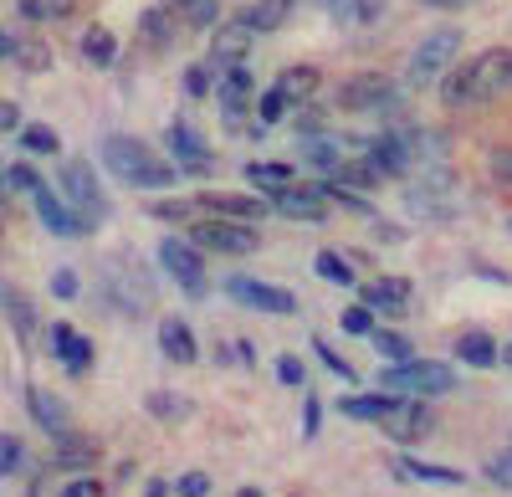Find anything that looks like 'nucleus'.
<instances>
[{
    "instance_id": "48",
    "label": "nucleus",
    "mask_w": 512,
    "mask_h": 497,
    "mask_svg": "<svg viewBox=\"0 0 512 497\" xmlns=\"http://www.w3.org/2000/svg\"><path fill=\"white\" fill-rule=\"evenodd\" d=\"M41 180H36V170H26V164H11V170H6V190H36Z\"/></svg>"
},
{
    "instance_id": "8",
    "label": "nucleus",
    "mask_w": 512,
    "mask_h": 497,
    "mask_svg": "<svg viewBox=\"0 0 512 497\" xmlns=\"http://www.w3.org/2000/svg\"><path fill=\"white\" fill-rule=\"evenodd\" d=\"M405 205H410V216H420V221H451L456 216L451 175L446 170H420V185L405 190Z\"/></svg>"
},
{
    "instance_id": "37",
    "label": "nucleus",
    "mask_w": 512,
    "mask_h": 497,
    "mask_svg": "<svg viewBox=\"0 0 512 497\" xmlns=\"http://www.w3.org/2000/svg\"><path fill=\"white\" fill-rule=\"evenodd\" d=\"M144 405H149V416H159V421H185V416H190V400H185V395H164V390H154Z\"/></svg>"
},
{
    "instance_id": "16",
    "label": "nucleus",
    "mask_w": 512,
    "mask_h": 497,
    "mask_svg": "<svg viewBox=\"0 0 512 497\" xmlns=\"http://www.w3.org/2000/svg\"><path fill=\"white\" fill-rule=\"evenodd\" d=\"M431 410H425L420 400H395L390 405V416L379 421V431L390 436V441H420V436H431Z\"/></svg>"
},
{
    "instance_id": "21",
    "label": "nucleus",
    "mask_w": 512,
    "mask_h": 497,
    "mask_svg": "<svg viewBox=\"0 0 512 497\" xmlns=\"http://www.w3.org/2000/svg\"><path fill=\"white\" fill-rule=\"evenodd\" d=\"M26 405H31V421L47 431L52 441L72 431V416H67V405H62L57 395H47V390H26Z\"/></svg>"
},
{
    "instance_id": "20",
    "label": "nucleus",
    "mask_w": 512,
    "mask_h": 497,
    "mask_svg": "<svg viewBox=\"0 0 512 497\" xmlns=\"http://www.w3.org/2000/svg\"><path fill=\"white\" fill-rule=\"evenodd\" d=\"M364 308L400 318V313L410 308V282H405V277H379V282H369V287H364Z\"/></svg>"
},
{
    "instance_id": "55",
    "label": "nucleus",
    "mask_w": 512,
    "mask_h": 497,
    "mask_svg": "<svg viewBox=\"0 0 512 497\" xmlns=\"http://www.w3.org/2000/svg\"><path fill=\"white\" fill-rule=\"evenodd\" d=\"M144 497H169V482H149V487H144Z\"/></svg>"
},
{
    "instance_id": "38",
    "label": "nucleus",
    "mask_w": 512,
    "mask_h": 497,
    "mask_svg": "<svg viewBox=\"0 0 512 497\" xmlns=\"http://www.w3.org/2000/svg\"><path fill=\"white\" fill-rule=\"evenodd\" d=\"M251 108H256V123H262V129H272V123H282V118L292 113V103H287V98H282L277 88H267V93L256 98Z\"/></svg>"
},
{
    "instance_id": "42",
    "label": "nucleus",
    "mask_w": 512,
    "mask_h": 497,
    "mask_svg": "<svg viewBox=\"0 0 512 497\" xmlns=\"http://www.w3.org/2000/svg\"><path fill=\"white\" fill-rule=\"evenodd\" d=\"M11 57H16L26 72H41V67H47V47H41V41H11Z\"/></svg>"
},
{
    "instance_id": "33",
    "label": "nucleus",
    "mask_w": 512,
    "mask_h": 497,
    "mask_svg": "<svg viewBox=\"0 0 512 497\" xmlns=\"http://www.w3.org/2000/svg\"><path fill=\"white\" fill-rule=\"evenodd\" d=\"M82 57H88L93 67H113V62H118V41H113V31H108V26H93L88 36H82Z\"/></svg>"
},
{
    "instance_id": "50",
    "label": "nucleus",
    "mask_w": 512,
    "mask_h": 497,
    "mask_svg": "<svg viewBox=\"0 0 512 497\" xmlns=\"http://www.w3.org/2000/svg\"><path fill=\"white\" fill-rule=\"evenodd\" d=\"M487 164H492V175H497L502 185H512V144H507V149H492Z\"/></svg>"
},
{
    "instance_id": "13",
    "label": "nucleus",
    "mask_w": 512,
    "mask_h": 497,
    "mask_svg": "<svg viewBox=\"0 0 512 497\" xmlns=\"http://www.w3.org/2000/svg\"><path fill=\"white\" fill-rule=\"evenodd\" d=\"M31 205H36V216H41V226H47L52 236H62V241H77L82 231H88V221H82L72 205L62 200V195H52L47 185H36L31 190Z\"/></svg>"
},
{
    "instance_id": "4",
    "label": "nucleus",
    "mask_w": 512,
    "mask_h": 497,
    "mask_svg": "<svg viewBox=\"0 0 512 497\" xmlns=\"http://www.w3.org/2000/svg\"><path fill=\"white\" fill-rule=\"evenodd\" d=\"M461 57V31H431V36H420V47L410 52L405 62V82L410 88H431V82H441Z\"/></svg>"
},
{
    "instance_id": "34",
    "label": "nucleus",
    "mask_w": 512,
    "mask_h": 497,
    "mask_svg": "<svg viewBox=\"0 0 512 497\" xmlns=\"http://www.w3.org/2000/svg\"><path fill=\"white\" fill-rule=\"evenodd\" d=\"M21 149L26 154H57L62 139H57V129H47V123H21Z\"/></svg>"
},
{
    "instance_id": "52",
    "label": "nucleus",
    "mask_w": 512,
    "mask_h": 497,
    "mask_svg": "<svg viewBox=\"0 0 512 497\" xmlns=\"http://www.w3.org/2000/svg\"><path fill=\"white\" fill-rule=\"evenodd\" d=\"M21 129V108L16 103H0V134H16Z\"/></svg>"
},
{
    "instance_id": "27",
    "label": "nucleus",
    "mask_w": 512,
    "mask_h": 497,
    "mask_svg": "<svg viewBox=\"0 0 512 497\" xmlns=\"http://www.w3.org/2000/svg\"><path fill=\"white\" fill-rule=\"evenodd\" d=\"M318 67H287L282 77H277V93L297 108V103H313V93H318Z\"/></svg>"
},
{
    "instance_id": "12",
    "label": "nucleus",
    "mask_w": 512,
    "mask_h": 497,
    "mask_svg": "<svg viewBox=\"0 0 512 497\" xmlns=\"http://www.w3.org/2000/svg\"><path fill=\"white\" fill-rule=\"evenodd\" d=\"M164 149H169V164H175V170H190V175L210 170V144L190 129V123H169V129H164Z\"/></svg>"
},
{
    "instance_id": "6",
    "label": "nucleus",
    "mask_w": 512,
    "mask_h": 497,
    "mask_svg": "<svg viewBox=\"0 0 512 497\" xmlns=\"http://www.w3.org/2000/svg\"><path fill=\"white\" fill-rule=\"evenodd\" d=\"M185 241L195 246V252H216V257H246V252H256V246H262L256 226H246V221H221V216L195 221Z\"/></svg>"
},
{
    "instance_id": "31",
    "label": "nucleus",
    "mask_w": 512,
    "mask_h": 497,
    "mask_svg": "<svg viewBox=\"0 0 512 497\" xmlns=\"http://www.w3.org/2000/svg\"><path fill=\"white\" fill-rule=\"evenodd\" d=\"M456 359L472 364V369H492V364H497V344H492L487 334H461V339H456Z\"/></svg>"
},
{
    "instance_id": "57",
    "label": "nucleus",
    "mask_w": 512,
    "mask_h": 497,
    "mask_svg": "<svg viewBox=\"0 0 512 497\" xmlns=\"http://www.w3.org/2000/svg\"><path fill=\"white\" fill-rule=\"evenodd\" d=\"M236 497H262V492H256V487H241V492H236Z\"/></svg>"
},
{
    "instance_id": "26",
    "label": "nucleus",
    "mask_w": 512,
    "mask_h": 497,
    "mask_svg": "<svg viewBox=\"0 0 512 497\" xmlns=\"http://www.w3.org/2000/svg\"><path fill=\"white\" fill-rule=\"evenodd\" d=\"M297 154H303V159L313 164V170H323V175H333L338 164L349 159V154H344V144H338V139H328V134H308L303 144H297Z\"/></svg>"
},
{
    "instance_id": "25",
    "label": "nucleus",
    "mask_w": 512,
    "mask_h": 497,
    "mask_svg": "<svg viewBox=\"0 0 512 497\" xmlns=\"http://www.w3.org/2000/svg\"><path fill=\"white\" fill-rule=\"evenodd\" d=\"M93 457H98V441L77 436V431H67V436H57L52 467H62V472H82V467H93Z\"/></svg>"
},
{
    "instance_id": "14",
    "label": "nucleus",
    "mask_w": 512,
    "mask_h": 497,
    "mask_svg": "<svg viewBox=\"0 0 512 497\" xmlns=\"http://www.w3.org/2000/svg\"><path fill=\"white\" fill-rule=\"evenodd\" d=\"M200 211H210V216H221V221H246V226H256L267 216V200L262 195H236V190H205L200 200Z\"/></svg>"
},
{
    "instance_id": "45",
    "label": "nucleus",
    "mask_w": 512,
    "mask_h": 497,
    "mask_svg": "<svg viewBox=\"0 0 512 497\" xmlns=\"http://www.w3.org/2000/svg\"><path fill=\"white\" fill-rule=\"evenodd\" d=\"M277 380L297 390V385L308 380V369H303V359H297V354H282V359H277Z\"/></svg>"
},
{
    "instance_id": "11",
    "label": "nucleus",
    "mask_w": 512,
    "mask_h": 497,
    "mask_svg": "<svg viewBox=\"0 0 512 497\" xmlns=\"http://www.w3.org/2000/svg\"><path fill=\"white\" fill-rule=\"evenodd\" d=\"M103 272H108V277H103V282H108V298H113L123 313H144V308H149L154 287L144 282V272H139V267H128L123 257H108V262H103Z\"/></svg>"
},
{
    "instance_id": "19",
    "label": "nucleus",
    "mask_w": 512,
    "mask_h": 497,
    "mask_svg": "<svg viewBox=\"0 0 512 497\" xmlns=\"http://www.w3.org/2000/svg\"><path fill=\"white\" fill-rule=\"evenodd\" d=\"M52 354L72 369V375H88V369H93V344L82 339L72 323H52Z\"/></svg>"
},
{
    "instance_id": "46",
    "label": "nucleus",
    "mask_w": 512,
    "mask_h": 497,
    "mask_svg": "<svg viewBox=\"0 0 512 497\" xmlns=\"http://www.w3.org/2000/svg\"><path fill=\"white\" fill-rule=\"evenodd\" d=\"M52 293H57L62 303H72V298L82 293V282H77V272H72V267H57V272H52Z\"/></svg>"
},
{
    "instance_id": "9",
    "label": "nucleus",
    "mask_w": 512,
    "mask_h": 497,
    "mask_svg": "<svg viewBox=\"0 0 512 497\" xmlns=\"http://www.w3.org/2000/svg\"><path fill=\"white\" fill-rule=\"evenodd\" d=\"M159 262H164V272L175 277L190 298H205V257L195 252L185 236H164L159 241Z\"/></svg>"
},
{
    "instance_id": "32",
    "label": "nucleus",
    "mask_w": 512,
    "mask_h": 497,
    "mask_svg": "<svg viewBox=\"0 0 512 497\" xmlns=\"http://www.w3.org/2000/svg\"><path fill=\"white\" fill-rule=\"evenodd\" d=\"M139 31H144V41H149L154 52H164L169 41H175V21H169V11H164V6H149V11L139 16Z\"/></svg>"
},
{
    "instance_id": "36",
    "label": "nucleus",
    "mask_w": 512,
    "mask_h": 497,
    "mask_svg": "<svg viewBox=\"0 0 512 497\" xmlns=\"http://www.w3.org/2000/svg\"><path fill=\"white\" fill-rule=\"evenodd\" d=\"M369 344H374L384 359H390V364H405V359H415V354H410V339H405V334H395V328H374V334H369Z\"/></svg>"
},
{
    "instance_id": "41",
    "label": "nucleus",
    "mask_w": 512,
    "mask_h": 497,
    "mask_svg": "<svg viewBox=\"0 0 512 497\" xmlns=\"http://www.w3.org/2000/svg\"><path fill=\"white\" fill-rule=\"evenodd\" d=\"M26 472V446L21 436H0V477H16Z\"/></svg>"
},
{
    "instance_id": "23",
    "label": "nucleus",
    "mask_w": 512,
    "mask_h": 497,
    "mask_svg": "<svg viewBox=\"0 0 512 497\" xmlns=\"http://www.w3.org/2000/svg\"><path fill=\"white\" fill-rule=\"evenodd\" d=\"M0 308H6V318H11V328H16V339L31 344V339H36V308H31V298L21 293V287L0 282Z\"/></svg>"
},
{
    "instance_id": "17",
    "label": "nucleus",
    "mask_w": 512,
    "mask_h": 497,
    "mask_svg": "<svg viewBox=\"0 0 512 497\" xmlns=\"http://www.w3.org/2000/svg\"><path fill=\"white\" fill-rule=\"evenodd\" d=\"M251 41H256V36H251L241 21L216 26V36H210V67H216V72L241 67V62H246V52H251Z\"/></svg>"
},
{
    "instance_id": "1",
    "label": "nucleus",
    "mask_w": 512,
    "mask_h": 497,
    "mask_svg": "<svg viewBox=\"0 0 512 497\" xmlns=\"http://www.w3.org/2000/svg\"><path fill=\"white\" fill-rule=\"evenodd\" d=\"M512 93V52L507 47H487L482 57L461 62L441 77V103L446 108H472V103H492Z\"/></svg>"
},
{
    "instance_id": "30",
    "label": "nucleus",
    "mask_w": 512,
    "mask_h": 497,
    "mask_svg": "<svg viewBox=\"0 0 512 497\" xmlns=\"http://www.w3.org/2000/svg\"><path fill=\"white\" fill-rule=\"evenodd\" d=\"M395 472H400L405 482H436V487H461V472H456V467H436V462H410V457H400V462H395Z\"/></svg>"
},
{
    "instance_id": "51",
    "label": "nucleus",
    "mask_w": 512,
    "mask_h": 497,
    "mask_svg": "<svg viewBox=\"0 0 512 497\" xmlns=\"http://www.w3.org/2000/svg\"><path fill=\"white\" fill-rule=\"evenodd\" d=\"M318 421H323V405L308 395V405H303V436H308V441L318 436Z\"/></svg>"
},
{
    "instance_id": "3",
    "label": "nucleus",
    "mask_w": 512,
    "mask_h": 497,
    "mask_svg": "<svg viewBox=\"0 0 512 497\" xmlns=\"http://www.w3.org/2000/svg\"><path fill=\"white\" fill-rule=\"evenodd\" d=\"M384 390H400L410 400H436V395H451L456 390V369L451 364H436V359H405V364H390L384 369Z\"/></svg>"
},
{
    "instance_id": "43",
    "label": "nucleus",
    "mask_w": 512,
    "mask_h": 497,
    "mask_svg": "<svg viewBox=\"0 0 512 497\" xmlns=\"http://www.w3.org/2000/svg\"><path fill=\"white\" fill-rule=\"evenodd\" d=\"M185 93H190V98H210V93H216V77H210V67H190V72H185Z\"/></svg>"
},
{
    "instance_id": "39",
    "label": "nucleus",
    "mask_w": 512,
    "mask_h": 497,
    "mask_svg": "<svg viewBox=\"0 0 512 497\" xmlns=\"http://www.w3.org/2000/svg\"><path fill=\"white\" fill-rule=\"evenodd\" d=\"M175 11H180L190 26H216V16H221V0H175Z\"/></svg>"
},
{
    "instance_id": "29",
    "label": "nucleus",
    "mask_w": 512,
    "mask_h": 497,
    "mask_svg": "<svg viewBox=\"0 0 512 497\" xmlns=\"http://www.w3.org/2000/svg\"><path fill=\"white\" fill-rule=\"evenodd\" d=\"M400 395H344V400H338V410H344V416H354V421H384V416H390V405H395Z\"/></svg>"
},
{
    "instance_id": "5",
    "label": "nucleus",
    "mask_w": 512,
    "mask_h": 497,
    "mask_svg": "<svg viewBox=\"0 0 512 497\" xmlns=\"http://www.w3.org/2000/svg\"><path fill=\"white\" fill-rule=\"evenodd\" d=\"M344 113H400V88L384 72H354L349 82H338V98Z\"/></svg>"
},
{
    "instance_id": "22",
    "label": "nucleus",
    "mask_w": 512,
    "mask_h": 497,
    "mask_svg": "<svg viewBox=\"0 0 512 497\" xmlns=\"http://www.w3.org/2000/svg\"><path fill=\"white\" fill-rule=\"evenodd\" d=\"M159 349H164V359H175V364H195L200 359V344H195L185 318H159Z\"/></svg>"
},
{
    "instance_id": "10",
    "label": "nucleus",
    "mask_w": 512,
    "mask_h": 497,
    "mask_svg": "<svg viewBox=\"0 0 512 497\" xmlns=\"http://www.w3.org/2000/svg\"><path fill=\"white\" fill-rule=\"evenodd\" d=\"M226 293L241 303V308H256V313H272V318H292L297 313V298L287 287H272V282H256V277H226Z\"/></svg>"
},
{
    "instance_id": "15",
    "label": "nucleus",
    "mask_w": 512,
    "mask_h": 497,
    "mask_svg": "<svg viewBox=\"0 0 512 497\" xmlns=\"http://www.w3.org/2000/svg\"><path fill=\"white\" fill-rule=\"evenodd\" d=\"M267 205H272L277 216H287V221H308V226H318V221L328 216L323 190H308V185H287V190L267 195Z\"/></svg>"
},
{
    "instance_id": "44",
    "label": "nucleus",
    "mask_w": 512,
    "mask_h": 497,
    "mask_svg": "<svg viewBox=\"0 0 512 497\" xmlns=\"http://www.w3.org/2000/svg\"><path fill=\"white\" fill-rule=\"evenodd\" d=\"M195 211H200L195 200H159V205H154V216H159V221H190Z\"/></svg>"
},
{
    "instance_id": "58",
    "label": "nucleus",
    "mask_w": 512,
    "mask_h": 497,
    "mask_svg": "<svg viewBox=\"0 0 512 497\" xmlns=\"http://www.w3.org/2000/svg\"><path fill=\"white\" fill-rule=\"evenodd\" d=\"M497 359H502V364H512V349H497Z\"/></svg>"
},
{
    "instance_id": "56",
    "label": "nucleus",
    "mask_w": 512,
    "mask_h": 497,
    "mask_svg": "<svg viewBox=\"0 0 512 497\" xmlns=\"http://www.w3.org/2000/svg\"><path fill=\"white\" fill-rule=\"evenodd\" d=\"M11 41H16V36H6V31H0V62L11 57Z\"/></svg>"
},
{
    "instance_id": "2",
    "label": "nucleus",
    "mask_w": 512,
    "mask_h": 497,
    "mask_svg": "<svg viewBox=\"0 0 512 497\" xmlns=\"http://www.w3.org/2000/svg\"><path fill=\"white\" fill-rule=\"evenodd\" d=\"M103 164H108L113 180L134 185V190H169V185L180 180L175 164L159 159L144 139H128V134H108L103 139Z\"/></svg>"
},
{
    "instance_id": "40",
    "label": "nucleus",
    "mask_w": 512,
    "mask_h": 497,
    "mask_svg": "<svg viewBox=\"0 0 512 497\" xmlns=\"http://www.w3.org/2000/svg\"><path fill=\"white\" fill-rule=\"evenodd\" d=\"M313 354H318V359H323V364H328V369H333V375L344 380V385H354V380H359V375H354V364H349L344 354H338L328 339H313Z\"/></svg>"
},
{
    "instance_id": "28",
    "label": "nucleus",
    "mask_w": 512,
    "mask_h": 497,
    "mask_svg": "<svg viewBox=\"0 0 512 497\" xmlns=\"http://www.w3.org/2000/svg\"><path fill=\"white\" fill-rule=\"evenodd\" d=\"M246 180H251V190L256 195H277V190H287V185H297V170L292 164H246Z\"/></svg>"
},
{
    "instance_id": "18",
    "label": "nucleus",
    "mask_w": 512,
    "mask_h": 497,
    "mask_svg": "<svg viewBox=\"0 0 512 497\" xmlns=\"http://www.w3.org/2000/svg\"><path fill=\"white\" fill-rule=\"evenodd\" d=\"M216 98H221V108H226V118L236 123L251 103H256V82H251V72H246V62L241 67H226V72H216Z\"/></svg>"
},
{
    "instance_id": "49",
    "label": "nucleus",
    "mask_w": 512,
    "mask_h": 497,
    "mask_svg": "<svg viewBox=\"0 0 512 497\" xmlns=\"http://www.w3.org/2000/svg\"><path fill=\"white\" fill-rule=\"evenodd\" d=\"M344 328H349V334H374V313L359 303V308H349V313H344Z\"/></svg>"
},
{
    "instance_id": "47",
    "label": "nucleus",
    "mask_w": 512,
    "mask_h": 497,
    "mask_svg": "<svg viewBox=\"0 0 512 497\" xmlns=\"http://www.w3.org/2000/svg\"><path fill=\"white\" fill-rule=\"evenodd\" d=\"M175 497H210V477L205 472H185L175 482Z\"/></svg>"
},
{
    "instance_id": "53",
    "label": "nucleus",
    "mask_w": 512,
    "mask_h": 497,
    "mask_svg": "<svg viewBox=\"0 0 512 497\" xmlns=\"http://www.w3.org/2000/svg\"><path fill=\"white\" fill-rule=\"evenodd\" d=\"M62 497H98V482L93 477H77V482L62 487Z\"/></svg>"
},
{
    "instance_id": "24",
    "label": "nucleus",
    "mask_w": 512,
    "mask_h": 497,
    "mask_svg": "<svg viewBox=\"0 0 512 497\" xmlns=\"http://www.w3.org/2000/svg\"><path fill=\"white\" fill-rule=\"evenodd\" d=\"M287 16H292V0H251L236 21H241L251 36H267V31H277Z\"/></svg>"
},
{
    "instance_id": "59",
    "label": "nucleus",
    "mask_w": 512,
    "mask_h": 497,
    "mask_svg": "<svg viewBox=\"0 0 512 497\" xmlns=\"http://www.w3.org/2000/svg\"><path fill=\"white\" fill-rule=\"evenodd\" d=\"M425 6H456V0H425Z\"/></svg>"
},
{
    "instance_id": "54",
    "label": "nucleus",
    "mask_w": 512,
    "mask_h": 497,
    "mask_svg": "<svg viewBox=\"0 0 512 497\" xmlns=\"http://www.w3.org/2000/svg\"><path fill=\"white\" fill-rule=\"evenodd\" d=\"M487 477H492V482H502V487H512V457H497V462L487 467Z\"/></svg>"
},
{
    "instance_id": "35",
    "label": "nucleus",
    "mask_w": 512,
    "mask_h": 497,
    "mask_svg": "<svg viewBox=\"0 0 512 497\" xmlns=\"http://www.w3.org/2000/svg\"><path fill=\"white\" fill-rule=\"evenodd\" d=\"M313 272L323 282H333V287H354V267H349V257H338V252H318Z\"/></svg>"
},
{
    "instance_id": "7",
    "label": "nucleus",
    "mask_w": 512,
    "mask_h": 497,
    "mask_svg": "<svg viewBox=\"0 0 512 497\" xmlns=\"http://www.w3.org/2000/svg\"><path fill=\"white\" fill-rule=\"evenodd\" d=\"M62 195L77 205V216L88 221V226L108 221V195H103V185L93 180V164H88V159H67V164H62Z\"/></svg>"
}]
</instances>
